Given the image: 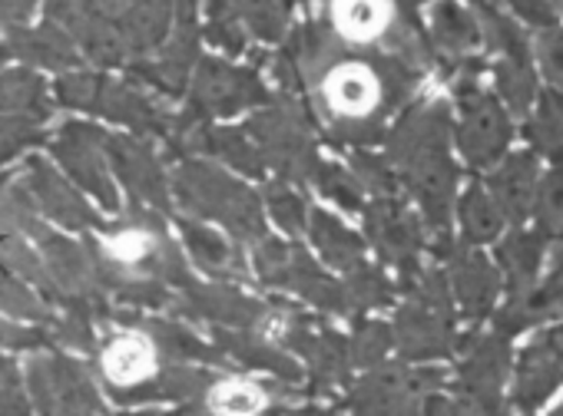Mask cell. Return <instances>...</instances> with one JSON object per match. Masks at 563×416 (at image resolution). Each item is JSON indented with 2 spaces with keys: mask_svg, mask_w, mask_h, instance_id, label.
Listing matches in <instances>:
<instances>
[{
  "mask_svg": "<svg viewBox=\"0 0 563 416\" xmlns=\"http://www.w3.org/2000/svg\"><path fill=\"white\" fill-rule=\"evenodd\" d=\"M477 70H467V77L457 83V103H461V153L467 156L471 166L484 169L494 166L497 159H504L507 146H510V116L504 113L500 100L494 93H484L477 87Z\"/></svg>",
  "mask_w": 563,
  "mask_h": 416,
  "instance_id": "cell-1",
  "label": "cell"
},
{
  "mask_svg": "<svg viewBox=\"0 0 563 416\" xmlns=\"http://www.w3.org/2000/svg\"><path fill=\"white\" fill-rule=\"evenodd\" d=\"M401 340L405 353L411 357H444L451 350V330L421 311H408V317L401 321Z\"/></svg>",
  "mask_w": 563,
  "mask_h": 416,
  "instance_id": "cell-13",
  "label": "cell"
},
{
  "mask_svg": "<svg viewBox=\"0 0 563 416\" xmlns=\"http://www.w3.org/2000/svg\"><path fill=\"white\" fill-rule=\"evenodd\" d=\"M434 31L451 54H471L481 44L477 21L467 11H461L457 4H441L434 11Z\"/></svg>",
  "mask_w": 563,
  "mask_h": 416,
  "instance_id": "cell-15",
  "label": "cell"
},
{
  "mask_svg": "<svg viewBox=\"0 0 563 416\" xmlns=\"http://www.w3.org/2000/svg\"><path fill=\"white\" fill-rule=\"evenodd\" d=\"M550 416H563V406H560V409H553V413H550Z\"/></svg>",
  "mask_w": 563,
  "mask_h": 416,
  "instance_id": "cell-22",
  "label": "cell"
},
{
  "mask_svg": "<svg viewBox=\"0 0 563 416\" xmlns=\"http://www.w3.org/2000/svg\"><path fill=\"white\" fill-rule=\"evenodd\" d=\"M543 340H547V347L563 360V324H556V327H550L547 334H543Z\"/></svg>",
  "mask_w": 563,
  "mask_h": 416,
  "instance_id": "cell-19",
  "label": "cell"
},
{
  "mask_svg": "<svg viewBox=\"0 0 563 416\" xmlns=\"http://www.w3.org/2000/svg\"><path fill=\"white\" fill-rule=\"evenodd\" d=\"M461 225L467 241H494L500 235L504 215L497 212V205L481 185L467 189V195L461 199Z\"/></svg>",
  "mask_w": 563,
  "mask_h": 416,
  "instance_id": "cell-14",
  "label": "cell"
},
{
  "mask_svg": "<svg viewBox=\"0 0 563 416\" xmlns=\"http://www.w3.org/2000/svg\"><path fill=\"white\" fill-rule=\"evenodd\" d=\"M533 222H537V235L543 241L563 238V166L550 169L540 182H537V195H533Z\"/></svg>",
  "mask_w": 563,
  "mask_h": 416,
  "instance_id": "cell-12",
  "label": "cell"
},
{
  "mask_svg": "<svg viewBox=\"0 0 563 416\" xmlns=\"http://www.w3.org/2000/svg\"><path fill=\"white\" fill-rule=\"evenodd\" d=\"M451 261H454V288H457V297H461V307L467 311V317L490 314V307L500 294V278L490 268V261L474 248H457L451 255Z\"/></svg>",
  "mask_w": 563,
  "mask_h": 416,
  "instance_id": "cell-6",
  "label": "cell"
},
{
  "mask_svg": "<svg viewBox=\"0 0 563 416\" xmlns=\"http://www.w3.org/2000/svg\"><path fill=\"white\" fill-rule=\"evenodd\" d=\"M325 97L335 113L349 120H372L391 103V80L385 77V70L365 60H349L339 70H332Z\"/></svg>",
  "mask_w": 563,
  "mask_h": 416,
  "instance_id": "cell-2",
  "label": "cell"
},
{
  "mask_svg": "<svg viewBox=\"0 0 563 416\" xmlns=\"http://www.w3.org/2000/svg\"><path fill=\"white\" fill-rule=\"evenodd\" d=\"M523 136L540 156L563 166V93L560 90L537 93V113L527 116Z\"/></svg>",
  "mask_w": 563,
  "mask_h": 416,
  "instance_id": "cell-11",
  "label": "cell"
},
{
  "mask_svg": "<svg viewBox=\"0 0 563 416\" xmlns=\"http://www.w3.org/2000/svg\"><path fill=\"white\" fill-rule=\"evenodd\" d=\"M563 317V274L560 278H550L547 284H533L530 291L523 294H514L494 317L497 324V334L504 337H514L533 324H543V321H556Z\"/></svg>",
  "mask_w": 563,
  "mask_h": 416,
  "instance_id": "cell-5",
  "label": "cell"
},
{
  "mask_svg": "<svg viewBox=\"0 0 563 416\" xmlns=\"http://www.w3.org/2000/svg\"><path fill=\"white\" fill-rule=\"evenodd\" d=\"M504 4L514 21H523L533 31H547V27L560 24V14L553 11L550 0H504Z\"/></svg>",
  "mask_w": 563,
  "mask_h": 416,
  "instance_id": "cell-17",
  "label": "cell"
},
{
  "mask_svg": "<svg viewBox=\"0 0 563 416\" xmlns=\"http://www.w3.org/2000/svg\"><path fill=\"white\" fill-rule=\"evenodd\" d=\"M563 274V238H560V248L553 251V271H550V278H560Z\"/></svg>",
  "mask_w": 563,
  "mask_h": 416,
  "instance_id": "cell-20",
  "label": "cell"
},
{
  "mask_svg": "<svg viewBox=\"0 0 563 416\" xmlns=\"http://www.w3.org/2000/svg\"><path fill=\"white\" fill-rule=\"evenodd\" d=\"M537 182H540V162L533 153H514L507 156L494 176L487 179L490 189V202L497 205V212L504 215V222H510L514 228H520L530 212H533V195H537Z\"/></svg>",
  "mask_w": 563,
  "mask_h": 416,
  "instance_id": "cell-3",
  "label": "cell"
},
{
  "mask_svg": "<svg viewBox=\"0 0 563 416\" xmlns=\"http://www.w3.org/2000/svg\"><path fill=\"white\" fill-rule=\"evenodd\" d=\"M550 4H553V11H556V14H563V0H550Z\"/></svg>",
  "mask_w": 563,
  "mask_h": 416,
  "instance_id": "cell-21",
  "label": "cell"
},
{
  "mask_svg": "<svg viewBox=\"0 0 563 416\" xmlns=\"http://www.w3.org/2000/svg\"><path fill=\"white\" fill-rule=\"evenodd\" d=\"M530 54L537 57V67L547 77V83L563 93V24L537 31L530 41Z\"/></svg>",
  "mask_w": 563,
  "mask_h": 416,
  "instance_id": "cell-16",
  "label": "cell"
},
{
  "mask_svg": "<svg viewBox=\"0 0 563 416\" xmlns=\"http://www.w3.org/2000/svg\"><path fill=\"white\" fill-rule=\"evenodd\" d=\"M510 367V344L504 334L481 337L461 367V393H497Z\"/></svg>",
  "mask_w": 563,
  "mask_h": 416,
  "instance_id": "cell-7",
  "label": "cell"
},
{
  "mask_svg": "<svg viewBox=\"0 0 563 416\" xmlns=\"http://www.w3.org/2000/svg\"><path fill=\"white\" fill-rule=\"evenodd\" d=\"M428 416H464V406L457 400H428Z\"/></svg>",
  "mask_w": 563,
  "mask_h": 416,
  "instance_id": "cell-18",
  "label": "cell"
},
{
  "mask_svg": "<svg viewBox=\"0 0 563 416\" xmlns=\"http://www.w3.org/2000/svg\"><path fill=\"white\" fill-rule=\"evenodd\" d=\"M494 77H497V93L507 103V110L520 120L530 116L533 103H537V74H533V54H520V57H497L494 64Z\"/></svg>",
  "mask_w": 563,
  "mask_h": 416,
  "instance_id": "cell-10",
  "label": "cell"
},
{
  "mask_svg": "<svg viewBox=\"0 0 563 416\" xmlns=\"http://www.w3.org/2000/svg\"><path fill=\"white\" fill-rule=\"evenodd\" d=\"M563 383V360L547 347L543 337H537L530 347H523L517 363V393L514 403L520 413H533L556 386Z\"/></svg>",
  "mask_w": 563,
  "mask_h": 416,
  "instance_id": "cell-4",
  "label": "cell"
},
{
  "mask_svg": "<svg viewBox=\"0 0 563 416\" xmlns=\"http://www.w3.org/2000/svg\"><path fill=\"white\" fill-rule=\"evenodd\" d=\"M335 27L352 44H372L395 24V0H335Z\"/></svg>",
  "mask_w": 563,
  "mask_h": 416,
  "instance_id": "cell-9",
  "label": "cell"
},
{
  "mask_svg": "<svg viewBox=\"0 0 563 416\" xmlns=\"http://www.w3.org/2000/svg\"><path fill=\"white\" fill-rule=\"evenodd\" d=\"M543 248H547V241L537 232H523V228H514L497 245V261L504 268V281H507L510 297L514 294H523V291H530L537 284V271H540V261H543Z\"/></svg>",
  "mask_w": 563,
  "mask_h": 416,
  "instance_id": "cell-8",
  "label": "cell"
}]
</instances>
